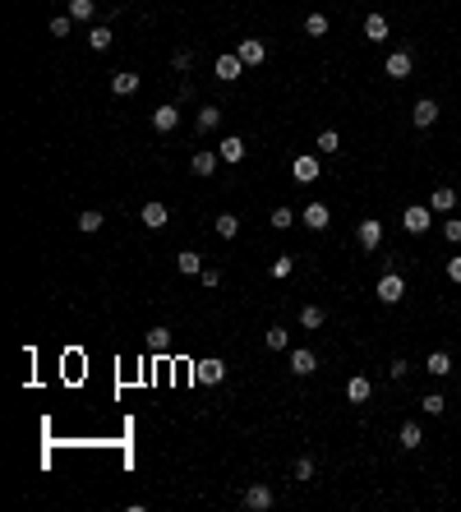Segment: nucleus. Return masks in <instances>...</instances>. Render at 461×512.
<instances>
[{"label":"nucleus","mask_w":461,"mask_h":512,"mask_svg":"<svg viewBox=\"0 0 461 512\" xmlns=\"http://www.w3.org/2000/svg\"><path fill=\"white\" fill-rule=\"evenodd\" d=\"M401 226H406L411 235H425L433 226V208H429V203H411V208L401 213Z\"/></svg>","instance_id":"1"},{"label":"nucleus","mask_w":461,"mask_h":512,"mask_svg":"<svg viewBox=\"0 0 461 512\" xmlns=\"http://www.w3.org/2000/svg\"><path fill=\"white\" fill-rule=\"evenodd\" d=\"M401 295H406V277L401 273H383L378 277V300L383 305H401Z\"/></svg>","instance_id":"2"},{"label":"nucleus","mask_w":461,"mask_h":512,"mask_svg":"<svg viewBox=\"0 0 461 512\" xmlns=\"http://www.w3.org/2000/svg\"><path fill=\"white\" fill-rule=\"evenodd\" d=\"M213 70H217V78H222V83H235V78L245 74V61H240L235 51H226V56H217V61H213Z\"/></svg>","instance_id":"3"},{"label":"nucleus","mask_w":461,"mask_h":512,"mask_svg":"<svg viewBox=\"0 0 461 512\" xmlns=\"http://www.w3.org/2000/svg\"><path fill=\"white\" fill-rule=\"evenodd\" d=\"M235 56H240V61H245V70H259V65L268 61V47H263L259 37H245V42H240V47H235Z\"/></svg>","instance_id":"4"},{"label":"nucleus","mask_w":461,"mask_h":512,"mask_svg":"<svg viewBox=\"0 0 461 512\" xmlns=\"http://www.w3.org/2000/svg\"><path fill=\"white\" fill-rule=\"evenodd\" d=\"M383 70H387V74H392V78L401 83V78H411V70H415V56H411L406 47H397L392 56H387V65H383Z\"/></svg>","instance_id":"5"},{"label":"nucleus","mask_w":461,"mask_h":512,"mask_svg":"<svg viewBox=\"0 0 461 512\" xmlns=\"http://www.w3.org/2000/svg\"><path fill=\"white\" fill-rule=\"evenodd\" d=\"M194 378H199V383H213V388H217V383H222V378H226V360H199V365H194Z\"/></svg>","instance_id":"6"},{"label":"nucleus","mask_w":461,"mask_h":512,"mask_svg":"<svg viewBox=\"0 0 461 512\" xmlns=\"http://www.w3.org/2000/svg\"><path fill=\"white\" fill-rule=\"evenodd\" d=\"M240 503H245L249 512H268L272 508V489H268V484H249L245 494H240Z\"/></svg>","instance_id":"7"},{"label":"nucleus","mask_w":461,"mask_h":512,"mask_svg":"<svg viewBox=\"0 0 461 512\" xmlns=\"http://www.w3.org/2000/svg\"><path fill=\"white\" fill-rule=\"evenodd\" d=\"M138 222H143V226H148V231H162V226H167L171 222V213H167V203H143V213H138Z\"/></svg>","instance_id":"8"},{"label":"nucleus","mask_w":461,"mask_h":512,"mask_svg":"<svg viewBox=\"0 0 461 512\" xmlns=\"http://www.w3.org/2000/svg\"><path fill=\"white\" fill-rule=\"evenodd\" d=\"M411 120H415V129H429L433 120H438V107H433V97H420L411 107Z\"/></svg>","instance_id":"9"},{"label":"nucleus","mask_w":461,"mask_h":512,"mask_svg":"<svg viewBox=\"0 0 461 512\" xmlns=\"http://www.w3.org/2000/svg\"><path fill=\"white\" fill-rule=\"evenodd\" d=\"M314 370H319V356H314V351H305V346L291 351V374H295V378H309Z\"/></svg>","instance_id":"10"},{"label":"nucleus","mask_w":461,"mask_h":512,"mask_svg":"<svg viewBox=\"0 0 461 512\" xmlns=\"http://www.w3.org/2000/svg\"><path fill=\"white\" fill-rule=\"evenodd\" d=\"M291 175L300 180V185H314V180H319V157H295Z\"/></svg>","instance_id":"11"},{"label":"nucleus","mask_w":461,"mask_h":512,"mask_svg":"<svg viewBox=\"0 0 461 512\" xmlns=\"http://www.w3.org/2000/svg\"><path fill=\"white\" fill-rule=\"evenodd\" d=\"M305 226H309V231H328V226H332L328 203H309V208H305Z\"/></svg>","instance_id":"12"},{"label":"nucleus","mask_w":461,"mask_h":512,"mask_svg":"<svg viewBox=\"0 0 461 512\" xmlns=\"http://www.w3.org/2000/svg\"><path fill=\"white\" fill-rule=\"evenodd\" d=\"M175 125H180V111L171 107V102H167V107H157V111H153V129H157V134H171Z\"/></svg>","instance_id":"13"},{"label":"nucleus","mask_w":461,"mask_h":512,"mask_svg":"<svg viewBox=\"0 0 461 512\" xmlns=\"http://www.w3.org/2000/svg\"><path fill=\"white\" fill-rule=\"evenodd\" d=\"M217 162H222V153H208V148H199V153L189 157V171H194V175H213Z\"/></svg>","instance_id":"14"},{"label":"nucleus","mask_w":461,"mask_h":512,"mask_svg":"<svg viewBox=\"0 0 461 512\" xmlns=\"http://www.w3.org/2000/svg\"><path fill=\"white\" fill-rule=\"evenodd\" d=\"M217 153H222V162H245V139H240V134H226V139L217 143Z\"/></svg>","instance_id":"15"},{"label":"nucleus","mask_w":461,"mask_h":512,"mask_svg":"<svg viewBox=\"0 0 461 512\" xmlns=\"http://www.w3.org/2000/svg\"><path fill=\"white\" fill-rule=\"evenodd\" d=\"M360 249H378L383 245V222H360Z\"/></svg>","instance_id":"16"},{"label":"nucleus","mask_w":461,"mask_h":512,"mask_svg":"<svg viewBox=\"0 0 461 512\" xmlns=\"http://www.w3.org/2000/svg\"><path fill=\"white\" fill-rule=\"evenodd\" d=\"M397 443H401V448H406V452H415V448H420V443H425V429H420L415 420H406V425H401V429H397Z\"/></svg>","instance_id":"17"},{"label":"nucleus","mask_w":461,"mask_h":512,"mask_svg":"<svg viewBox=\"0 0 461 512\" xmlns=\"http://www.w3.org/2000/svg\"><path fill=\"white\" fill-rule=\"evenodd\" d=\"M111 93H116V97H134L138 93V74H129V70L111 74Z\"/></svg>","instance_id":"18"},{"label":"nucleus","mask_w":461,"mask_h":512,"mask_svg":"<svg viewBox=\"0 0 461 512\" xmlns=\"http://www.w3.org/2000/svg\"><path fill=\"white\" fill-rule=\"evenodd\" d=\"M346 397H351L355 406H360V402H369V397H374V383H369L365 374H355L351 383H346Z\"/></svg>","instance_id":"19"},{"label":"nucleus","mask_w":461,"mask_h":512,"mask_svg":"<svg viewBox=\"0 0 461 512\" xmlns=\"http://www.w3.org/2000/svg\"><path fill=\"white\" fill-rule=\"evenodd\" d=\"M175 268H180L184 277H199V273H203V254H194V249H184V254H175Z\"/></svg>","instance_id":"20"},{"label":"nucleus","mask_w":461,"mask_h":512,"mask_svg":"<svg viewBox=\"0 0 461 512\" xmlns=\"http://www.w3.org/2000/svg\"><path fill=\"white\" fill-rule=\"evenodd\" d=\"M429 208H433V213H452V208H457V189L438 185V189H433V199H429Z\"/></svg>","instance_id":"21"},{"label":"nucleus","mask_w":461,"mask_h":512,"mask_svg":"<svg viewBox=\"0 0 461 512\" xmlns=\"http://www.w3.org/2000/svg\"><path fill=\"white\" fill-rule=\"evenodd\" d=\"M111 42H116V37H111L107 23H92V28H88V47L92 51H111Z\"/></svg>","instance_id":"22"},{"label":"nucleus","mask_w":461,"mask_h":512,"mask_svg":"<svg viewBox=\"0 0 461 512\" xmlns=\"http://www.w3.org/2000/svg\"><path fill=\"white\" fill-rule=\"evenodd\" d=\"M213 231L222 235V240H235V235H240V217H235V213H222V217L213 222Z\"/></svg>","instance_id":"23"},{"label":"nucleus","mask_w":461,"mask_h":512,"mask_svg":"<svg viewBox=\"0 0 461 512\" xmlns=\"http://www.w3.org/2000/svg\"><path fill=\"white\" fill-rule=\"evenodd\" d=\"M323 319H328V314H323V305H305V310H300V328H309V332H319Z\"/></svg>","instance_id":"24"},{"label":"nucleus","mask_w":461,"mask_h":512,"mask_svg":"<svg viewBox=\"0 0 461 512\" xmlns=\"http://www.w3.org/2000/svg\"><path fill=\"white\" fill-rule=\"evenodd\" d=\"M425 370H429L433 378H443V374H452V356H447V351H429V365H425Z\"/></svg>","instance_id":"25"},{"label":"nucleus","mask_w":461,"mask_h":512,"mask_svg":"<svg viewBox=\"0 0 461 512\" xmlns=\"http://www.w3.org/2000/svg\"><path fill=\"white\" fill-rule=\"evenodd\" d=\"M102 222H107V217H102L97 208H88V213H78V231H83V235H97V231H102Z\"/></svg>","instance_id":"26"},{"label":"nucleus","mask_w":461,"mask_h":512,"mask_svg":"<svg viewBox=\"0 0 461 512\" xmlns=\"http://www.w3.org/2000/svg\"><path fill=\"white\" fill-rule=\"evenodd\" d=\"M365 37H369V42H383V37H387V19L383 14H369L365 19Z\"/></svg>","instance_id":"27"},{"label":"nucleus","mask_w":461,"mask_h":512,"mask_svg":"<svg viewBox=\"0 0 461 512\" xmlns=\"http://www.w3.org/2000/svg\"><path fill=\"white\" fill-rule=\"evenodd\" d=\"M148 351H157V356L171 351V328H153V332H148Z\"/></svg>","instance_id":"28"},{"label":"nucleus","mask_w":461,"mask_h":512,"mask_svg":"<svg viewBox=\"0 0 461 512\" xmlns=\"http://www.w3.org/2000/svg\"><path fill=\"white\" fill-rule=\"evenodd\" d=\"M217 125H222V107H203L199 111V129H203V134H213Z\"/></svg>","instance_id":"29"},{"label":"nucleus","mask_w":461,"mask_h":512,"mask_svg":"<svg viewBox=\"0 0 461 512\" xmlns=\"http://www.w3.org/2000/svg\"><path fill=\"white\" fill-rule=\"evenodd\" d=\"M92 14H97V0H69V19H83V23H88Z\"/></svg>","instance_id":"30"},{"label":"nucleus","mask_w":461,"mask_h":512,"mask_svg":"<svg viewBox=\"0 0 461 512\" xmlns=\"http://www.w3.org/2000/svg\"><path fill=\"white\" fill-rule=\"evenodd\" d=\"M263 341H268V351H286V328H281V323L268 328V332H263Z\"/></svg>","instance_id":"31"},{"label":"nucleus","mask_w":461,"mask_h":512,"mask_svg":"<svg viewBox=\"0 0 461 512\" xmlns=\"http://www.w3.org/2000/svg\"><path fill=\"white\" fill-rule=\"evenodd\" d=\"M291 222H295V213L286 208V203H281V208H272V217H268V226H277V231H286Z\"/></svg>","instance_id":"32"},{"label":"nucleus","mask_w":461,"mask_h":512,"mask_svg":"<svg viewBox=\"0 0 461 512\" xmlns=\"http://www.w3.org/2000/svg\"><path fill=\"white\" fill-rule=\"evenodd\" d=\"M305 32H309V37H328V14H309Z\"/></svg>","instance_id":"33"},{"label":"nucleus","mask_w":461,"mask_h":512,"mask_svg":"<svg viewBox=\"0 0 461 512\" xmlns=\"http://www.w3.org/2000/svg\"><path fill=\"white\" fill-rule=\"evenodd\" d=\"M291 480H314V457H300L291 466Z\"/></svg>","instance_id":"34"},{"label":"nucleus","mask_w":461,"mask_h":512,"mask_svg":"<svg viewBox=\"0 0 461 512\" xmlns=\"http://www.w3.org/2000/svg\"><path fill=\"white\" fill-rule=\"evenodd\" d=\"M420 406H425V416H443V411H447V402L438 397V392H429V397H420Z\"/></svg>","instance_id":"35"},{"label":"nucleus","mask_w":461,"mask_h":512,"mask_svg":"<svg viewBox=\"0 0 461 512\" xmlns=\"http://www.w3.org/2000/svg\"><path fill=\"white\" fill-rule=\"evenodd\" d=\"M319 148H323V153H337V148H341V134H337V129H323V134H319Z\"/></svg>","instance_id":"36"},{"label":"nucleus","mask_w":461,"mask_h":512,"mask_svg":"<svg viewBox=\"0 0 461 512\" xmlns=\"http://www.w3.org/2000/svg\"><path fill=\"white\" fill-rule=\"evenodd\" d=\"M171 65H175V70H180V74H189V70H194V51H175V56H171Z\"/></svg>","instance_id":"37"},{"label":"nucleus","mask_w":461,"mask_h":512,"mask_svg":"<svg viewBox=\"0 0 461 512\" xmlns=\"http://www.w3.org/2000/svg\"><path fill=\"white\" fill-rule=\"evenodd\" d=\"M69 23H74L69 14H56L51 19V37H69Z\"/></svg>","instance_id":"38"},{"label":"nucleus","mask_w":461,"mask_h":512,"mask_svg":"<svg viewBox=\"0 0 461 512\" xmlns=\"http://www.w3.org/2000/svg\"><path fill=\"white\" fill-rule=\"evenodd\" d=\"M291 268H295V259H286V254H281V259L272 264V277H291Z\"/></svg>","instance_id":"39"},{"label":"nucleus","mask_w":461,"mask_h":512,"mask_svg":"<svg viewBox=\"0 0 461 512\" xmlns=\"http://www.w3.org/2000/svg\"><path fill=\"white\" fill-rule=\"evenodd\" d=\"M443 235L452 240V245H457V240H461V222H457V217H452V222H443Z\"/></svg>","instance_id":"40"},{"label":"nucleus","mask_w":461,"mask_h":512,"mask_svg":"<svg viewBox=\"0 0 461 512\" xmlns=\"http://www.w3.org/2000/svg\"><path fill=\"white\" fill-rule=\"evenodd\" d=\"M199 277H203V286H222V273H217V268H203Z\"/></svg>","instance_id":"41"},{"label":"nucleus","mask_w":461,"mask_h":512,"mask_svg":"<svg viewBox=\"0 0 461 512\" xmlns=\"http://www.w3.org/2000/svg\"><path fill=\"white\" fill-rule=\"evenodd\" d=\"M406 374H411V365H406V360L397 356V360H392V378H406Z\"/></svg>","instance_id":"42"},{"label":"nucleus","mask_w":461,"mask_h":512,"mask_svg":"<svg viewBox=\"0 0 461 512\" xmlns=\"http://www.w3.org/2000/svg\"><path fill=\"white\" fill-rule=\"evenodd\" d=\"M447 277H452V281L461 286V259H447Z\"/></svg>","instance_id":"43"}]
</instances>
